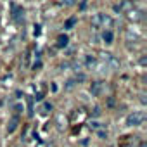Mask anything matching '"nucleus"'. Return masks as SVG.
Instances as JSON below:
<instances>
[{"label": "nucleus", "mask_w": 147, "mask_h": 147, "mask_svg": "<svg viewBox=\"0 0 147 147\" xmlns=\"http://www.w3.org/2000/svg\"><path fill=\"white\" fill-rule=\"evenodd\" d=\"M92 24L94 26H100V28H111V24H113V18L111 16H107V14H102V12H99V14H95L94 18H92Z\"/></svg>", "instance_id": "f257e3e1"}, {"label": "nucleus", "mask_w": 147, "mask_h": 147, "mask_svg": "<svg viewBox=\"0 0 147 147\" xmlns=\"http://www.w3.org/2000/svg\"><path fill=\"white\" fill-rule=\"evenodd\" d=\"M144 119H145V113H142V111H133L131 114H128L126 125H128V126H138V125L144 123Z\"/></svg>", "instance_id": "f03ea898"}, {"label": "nucleus", "mask_w": 147, "mask_h": 147, "mask_svg": "<svg viewBox=\"0 0 147 147\" xmlns=\"http://www.w3.org/2000/svg\"><path fill=\"white\" fill-rule=\"evenodd\" d=\"M102 90H104V82H95V83H92V87H90L92 95H100Z\"/></svg>", "instance_id": "7ed1b4c3"}, {"label": "nucleus", "mask_w": 147, "mask_h": 147, "mask_svg": "<svg viewBox=\"0 0 147 147\" xmlns=\"http://www.w3.org/2000/svg\"><path fill=\"white\" fill-rule=\"evenodd\" d=\"M18 125H19V118H18V116H12L11 121H9V125H7V131H9V133H14L16 128H18Z\"/></svg>", "instance_id": "20e7f679"}, {"label": "nucleus", "mask_w": 147, "mask_h": 147, "mask_svg": "<svg viewBox=\"0 0 147 147\" xmlns=\"http://www.w3.org/2000/svg\"><path fill=\"white\" fill-rule=\"evenodd\" d=\"M102 40H104V43L111 45V43H113V40H114L113 31H111V30H104V31H102Z\"/></svg>", "instance_id": "39448f33"}, {"label": "nucleus", "mask_w": 147, "mask_h": 147, "mask_svg": "<svg viewBox=\"0 0 147 147\" xmlns=\"http://www.w3.org/2000/svg\"><path fill=\"white\" fill-rule=\"evenodd\" d=\"M126 18H128L130 21H140V19L144 18V16H142V14H140L138 11H133V9H131V11H130V12L126 14Z\"/></svg>", "instance_id": "423d86ee"}, {"label": "nucleus", "mask_w": 147, "mask_h": 147, "mask_svg": "<svg viewBox=\"0 0 147 147\" xmlns=\"http://www.w3.org/2000/svg\"><path fill=\"white\" fill-rule=\"evenodd\" d=\"M76 21H78V18H76V16H73V18H69V19L66 21V24H64V28H66V30H71L73 26H75V24H76Z\"/></svg>", "instance_id": "0eeeda50"}, {"label": "nucleus", "mask_w": 147, "mask_h": 147, "mask_svg": "<svg viewBox=\"0 0 147 147\" xmlns=\"http://www.w3.org/2000/svg\"><path fill=\"white\" fill-rule=\"evenodd\" d=\"M14 19H16L18 23H21V21H24V11H23V9H16V14H14Z\"/></svg>", "instance_id": "6e6552de"}, {"label": "nucleus", "mask_w": 147, "mask_h": 147, "mask_svg": "<svg viewBox=\"0 0 147 147\" xmlns=\"http://www.w3.org/2000/svg\"><path fill=\"white\" fill-rule=\"evenodd\" d=\"M67 42H69V38H67L66 35H61V36L57 38V47H66Z\"/></svg>", "instance_id": "1a4fd4ad"}, {"label": "nucleus", "mask_w": 147, "mask_h": 147, "mask_svg": "<svg viewBox=\"0 0 147 147\" xmlns=\"http://www.w3.org/2000/svg\"><path fill=\"white\" fill-rule=\"evenodd\" d=\"M75 85H76V82H75V80H67L64 88H66V90H71V88H75Z\"/></svg>", "instance_id": "9d476101"}, {"label": "nucleus", "mask_w": 147, "mask_h": 147, "mask_svg": "<svg viewBox=\"0 0 147 147\" xmlns=\"http://www.w3.org/2000/svg\"><path fill=\"white\" fill-rule=\"evenodd\" d=\"M87 66H88V67H92V66H95V59L88 55V57H87Z\"/></svg>", "instance_id": "9b49d317"}, {"label": "nucleus", "mask_w": 147, "mask_h": 147, "mask_svg": "<svg viewBox=\"0 0 147 147\" xmlns=\"http://www.w3.org/2000/svg\"><path fill=\"white\" fill-rule=\"evenodd\" d=\"M49 111H52V104H43V113H49Z\"/></svg>", "instance_id": "f8f14e48"}, {"label": "nucleus", "mask_w": 147, "mask_h": 147, "mask_svg": "<svg viewBox=\"0 0 147 147\" xmlns=\"http://www.w3.org/2000/svg\"><path fill=\"white\" fill-rule=\"evenodd\" d=\"M92 116H100V109H99V107H95V109H94V113H92Z\"/></svg>", "instance_id": "ddd939ff"}, {"label": "nucleus", "mask_w": 147, "mask_h": 147, "mask_svg": "<svg viewBox=\"0 0 147 147\" xmlns=\"http://www.w3.org/2000/svg\"><path fill=\"white\" fill-rule=\"evenodd\" d=\"M140 147H147V144H145V142H142V144H140Z\"/></svg>", "instance_id": "4468645a"}]
</instances>
